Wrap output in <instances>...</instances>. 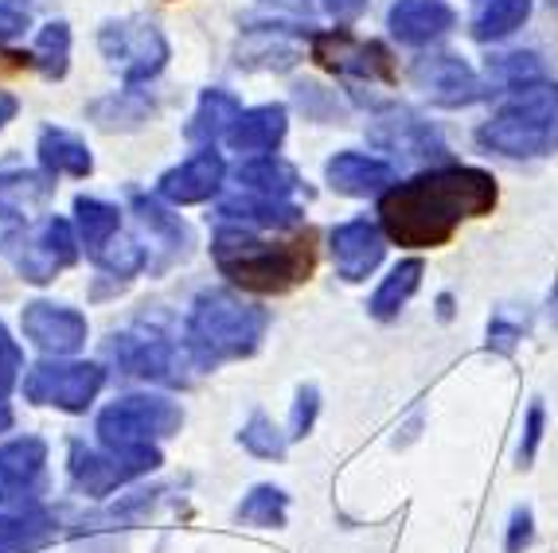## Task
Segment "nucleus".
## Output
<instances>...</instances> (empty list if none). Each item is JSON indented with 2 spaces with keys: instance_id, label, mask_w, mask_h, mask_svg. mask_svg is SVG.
Here are the masks:
<instances>
[{
  "instance_id": "f257e3e1",
  "label": "nucleus",
  "mask_w": 558,
  "mask_h": 553,
  "mask_svg": "<svg viewBox=\"0 0 558 553\" xmlns=\"http://www.w3.org/2000/svg\"><path fill=\"white\" fill-rule=\"evenodd\" d=\"M496 207V180L481 168H434L407 184H395L379 199L383 234L399 246H441L465 219Z\"/></svg>"
},
{
  "instance_id": "f03ea898",
  "label": "nucleus",
  "mask_w": 558,
  "mask_h": 553,
  "mask_svg": "<svg viewBox=\"0 0 558 553\" xmlns=\"http://www.w3.org/2000/svg\"><path fill=\"white\" fill-rule=\"evenodd\" d=\"M215 266L219 273L231 276L234 285L251 293H289L301 281H308L317 266L313 234H298L289 242L258 238V231H239V226H219L211 242Z\"/></svg>"
},
{
  "instance_id": "7ed1b4c3",
  "label": "nucleus",
  "mask_w": 558,
  "mask_h": 553,
  "mask_svg": "<svg viewBox=\"0 0 558 553\" xmlns=\"http://www.w3.org/2000/svg\"><path fill=\"white\" fill-rule=\"evenodd\" d=\"M266 328H270L266 308L242 300L231 288H211L199 293L187 316V351L204 370L223 359H246L258 351Z\"/></svg>"
},
{
  "instance_id": "20e7f679",
  "label": "nucleus",
  "mask_w": 558,
  "mask_h": 553,
  "mask_svg": "<svg viewBox=\"0 0 558 553\" xmlns=\"http://www.w3.org/2000/svg\"><path fill=\"white\" fill-rule=\"evenodd\" d=\"M484 148L500 157H547L558 152V86L527 83L512 102L504 106L488 125L476 133Z\"/></svg>"
},
{
  "instance_id": "39448f33",
  "label": "nucleus",
  "mask_w": 558,
  "mask_h": 553,
  "mask_svg": "<svg viewBox=\"0 0 558 553\" xmlns=\"http://www.w3.org/2000/svg\"><path fill=\"white\" fill-rule=\"evenodd\" d=\"M180 425H184V409L177 402L130 394L102 409V417H98V441L106 448H145V444L180 433Z\"/></svg>"
},
{
  "instance_id": "423d86ee",
  "label": "nucleus",
  "mask_w": 558,
  "mask_h": 553,
  "mask_svg": "<svg viewBox=\"0 0 558 553\" xmlns=\"http://www.w3.org/2000/svg\"><path fill=\"white\" fill-rule=\"evenodd\" d=\"M110 359L118 362L125 374L145 382H165V386H192L196 370H204L196 362V355L187 351V343L180 347L177 340L157 332H121L110 343Z\"/></svg>"
},
{
  "instance_id": "0eeeda50",
  "label": "nucleus",
  "mask_w": 558,
  "mask_h": 553,
  "mask_svg": "<svg viewBox=\"0 0 558 553\" xmlns=\"http://www.w3.org/2000/svg\"><path fill=\"white\" fill-rule=\"evenodd\" d=\"M98 47L130 86L157 78L168 63V39L149 20H110L98 32Z\"/></svg>"
},
{
  "instance_id": "6e6552de",
  "label": "nucleus",
  "mask_w": 558,
  "mask_h": 553,
  "mask_svg": "<svg viewBox=\"0 0 558 553\" xmlns=\"http://www.w3.org/2000/svg\"><path fill=\"white\" fill-rule=\"evenodd\" d=\"M153 468H160V452L153 444L145 448H86L83 441L71 444V483L83 495L106 499L110 491H118L121 483L149 476Z\"/></svg>"
},
{
  "instance_id": "1a4fd4ad",
  "label": "nucleus",
  "mask_w": 558,
  "mask_h": 553,
  "mask_svg": "<svg viewBox=\"0 0 558 553\" xmlns=\"http://www.w3.org/2000/svg\"><path fill=\"white\" fill-rule=\"evenodd\" d=\"M102 386H106V370L98 362L47 359L28 370L24 397L36 402V406H56L63 414H83Z\"/></svg>"
},
{
  "instance_id": "9d476101",
  "label": "nucleus",
  "mask_w": 558,
  "mask_h": 553,
  "mask_svg": "<svg viewBox=\"0 0 558 553\" xmlns=\"http://www.w3.org/2000/svg\"><path fill=\"white\" fill-rule=\"evenodd\" d=\"M78 246L83 242L75 238V226L66 219H47L39 231L24 234L12 249V261H16L20 276L32 281V285H47L56 281V273H63L66 266L78 261Z\"/></svg>"
},
{
  "instance_id": "9b49d317",
  "label": "nucleus",
  "mask_w": 558,
  "mask_h": 553,
  "mask_svg": "<svg viewBox=\"0 0 558 553\" xmlns=\"http://www.w3.org/2000/svg\"><path fill=\"white\" fill-rule=\"evenodd\" d=\"M47 483V444L39 437H16L0 448V507L32 511Z\"/></svg>"
},
{
  "instance_id": "f8f14e48",
  "label": "nucleus",
  "mask_w": 558,
  "mask_h": 553,
  "mask_svg": "<svg viewBox=\"0 0 558 553\" xmlns=\"http://www.w3.org/2000/svg\"><path fill=\"white\" fill-rule=\"evenodd\" d=\"M410 78L426 94L434 106H446V110H457V106H473L481 98H488V86L484 78L465 63V59L457 56H422L414 59L410 66Z\"/></svg>"
},
{
  "instance_id": "ddd939ff",
  "label": "nucleus",
  "mask_w": 558,
  "mask_h": 553,
  "mask_svg": "<svg viewBox=\"0 0 558 553\" xmlns=\"http://www.w3.org/2000/svg\"><path fill=\"white\" fill-rule=\"evenodd\" d=\"M313 59L320 66L336 74H352V78H391L395 66H391V56H387V47L375 44V39H355L352 32H317L313 36Z\"/></svg>"
},
{
  "instance_id": "4468645a",
  "label": "nucleus",
  "mask_w": 558,
  "mask_h": 553,
  "mask_svg": "<svg viewBox=\"0 0 558 553\" xmlns=\"http://www.w3.org/2000/svg\"><path fill=\"white\" fill-rule=\"evenodd\" d=\"M20 328L36 343L44 355H75L78 347L86 343V316L78 308L66 305H51V300H32L20 312Z\"/></svg>"
},
{
  "instance_id": "2eb2a0df",
  "label": "nucleus",
  "mask_w": 558,
  "mask_h": 553,
  "mask_svg": "<svg viewBox=\"0 0 558 553\" xmlns=\"http://www.w3.org/2000/svg\"><path fill=\"white\" fill-rule=\"evenodd\" d=\"M328 242H332L336 273L344 281H363L367 273H375L383 254H387V234L367 219H352L344 226H336Z\"/></svg>"
},
{
  "instance_id": "dca6fc26",
  "label": "nucleus",
  "mask_w": 558,
  "mask_h": 553,
  "mask_svg": "<svg viewBox=\"0 0 558 553\" xmlns=\"http://www.w3.org/2000/svg\"><path fill=\"white\" fill-rule=\"evenodd\" d=\"M223 175H227L223 157H219L215 148H204V152H196V157L184 160L180 168H168V172L160 175L157 195L177 207L204 204V199H211V195L223 187Z\"/></svg>"
},
{
  "instance_id": "f3484780",
  "label": "nucleus",
  "mask_w": 558,
  "mask_h": 553,
  "mask_svg": "<svg viewBox=\"0 0 558 553\" xmlns=\"http://www.w3.org/2000/svg\"><path fill=\"white\" fill-rule=\"evenodd\" d=\"M215 219H219V226H239V231H293V226H301L305 211L298 204H289V199H266V195L239 192L219 204Z\"/></svg>"
},
{
  "instance_id": "a211bd4d",
  "label": "nucleus",
  "mask_w": 558,
  "mask_h": 553,
  "mask_svg": "<svg viewBox=\"0 0 558 553\" xmlns=\"http://www.w3.org/2000/svg\"><path fill=\"white\" fill-rule=\"evenodd\" d=\"M372 140L379 148H391V152H402L407 160H429V157H446V145L426 121L414 118L407 110H395L379 121L372 130Z\"/></svg>"
},
{
  "instance_id": "6ab92c4d",
  "label": "nucleus",
  "mask_w": 558,
  "mask_h": 553,
  "mask_svg": "<svg viewBox=\"0 0 558 553\" xmlns=\"http://www.w3.org/2000/svg\"><path fill=\"white\" fill-rule=\"evenodd\" d=\"M325 180L332 184V192L363 199V195L387 192V184L395 180V168L387 160L363 157V152H336L325 164Z\"/></svg>"
},
{
  "instance_id": "aec40b11",
  "label": "nucleus",
  "mask_w": 558,
  "mask_h": 553,
  "mask_svg": "<svg viewBox=\"0 0 558 553\" xmlns=\"http://www.w3.org/2000/svg\"><path fill=\"white\" fill-rule=\"evenodd\" d=\"M457 24L453 9L441 0H399L391 9V32L410 47L434 44Z\"/></svg>"
},
{
  "instance_id": "412c9836",
  "label": "nucleus",
  "mask_w": 558,
  "mask_h": 553,
  "mask_svg": "<svg viewBox=\"0 0 558 553\" xmlns=\"http://www.w3.org/2000/svg\"><path fill=\"white\" fill-rule=\"evenodd\" d=\"M289 130V113L286 106H254V110H242L239 121H234V130L227 133L234 152H274V148L286 140Z\"/></svg>"
},
{
  "instance_id": "4be33fe9",
  "label": "nucleus",
  "mask_w": 558,
  "mask_h": 553,
  "mask_svg": "<svg viewBox=\"0 0 558 553\" xmlns=\"http://www.w3.org/2000/svg\"><path fill=\"white\" fill-rule=\"evenodd\" d=\"M239 113H242L239 98H234L231 90L211 86V90L199 94V106H196V113H192V121H187L184 137L199 148H215V140L227 137V133L234 130Z\"/></svg>"
},
{
  "instance_id": "5701e85b",
  "label": "nucleus",
  "mask_w": 558,
  "mask_h": 553,
  "mask_svg": "<svg viewBox=\"0 0 558 553\" xmlns=\"http://www.w3.org/2000/svg\"><path fill=\"white\" fill-rule=\"evenodd\" d=\"M133 214H137V222L145 226V231L157 238V249H165V261H160V269L168 266V261H177L187 254V246H192V234H187L184 219L180 214L168 211L160 199H153V195H133Z\"/></svg>"
},
{
  "instance_id": "b1692460",
  "label": "nucleus",
  "mask_w": 558,
  "mask_h": 553,
  "mask_svg": "<svg viewBox=\"0 0 558 553\" xmlns=\"http://www.w3.org/2000/svg\"><path fill=\"white\" fill-rule=\"evenodd\" d=\"M234 180H239L242 192L266 195V199H289V195H298L301 187H305V184H301L298 168L286 164V160H278L274 152H262V157L239 164Z\"/></svg>"
},
{
  "instance_id": "393cba45",
  "label": "nucleus",
  "mask_w": 558,
  "mask_h": 553,
  "mask_svg": "<svg viewBox=\"0 0 558 553\" xmlns=\"http://www.w3.org/2000/svg\"><path fill=\"white\" fill-rule=\"evenodd\" d=\"M39 164H44L47 175H83L94 172V157L90 148L66 130H44L39 133Z\"/></svg>"
},
{
  "instance_id": "a878e982",
  "label": "nucleus",
  "mask_w": 558,
  "mask_h": 553,
  "mask_svg": "<svg viewBox=\"0 0 558 553\" xmlns=\"http://www.w3.org/2000/svg\"><path fill=\"white\" fill-rule=\"evenodd\" d=\"M473 16H469V32L481 44H496V39L512 36L523 28V20L531 16V0H469Z\"/></svg>"
},
{
  "instance_id": "bb28decb",
  "label": "nucleus",
  "mask_w": 558,
  "mask_h": 553,
  "mask_svg": "<svg viewBox=\"0 0 558 553\" xmlns=\"http://www.w3.org/2000/svg\"><path fill=\"white\" fill-rule=\"evenodd\" d=\"M56 538V518L47 511H16V515H0V553H36Z\"/></svg>"
},
{
  "instance_id": "cd10ccee",
  "label": "nucleus",
  "mask_w": 558,
  "mask_h": 553,
  "mask_svg": "<svg viewBox=\"0 0 558 553\" xmlns=\"http://www.w3.org/2000/svg\"><path fill=\"white\" fill-rule=\"evenodd\" d=\"M75 226H78V242L86 246L90 258H98L113 238H118L121 226V211L113 204L102 199H90V195H78L75 199Z\"/></svg>"
},
{
  "instance_id": "c85d7f7f",
  "label": "nucleus",
  "mask_w": 558,
  "mask_h": 553,
  "mask_svg": "<svg viewBox=\"0 0 558 553\" xmlns=\"http://www.w3.org/2000/svg\"><path fill=\"white\" fill-rule=\"evenodd\" d=\"M422 285V261L410 258V261H399V266L387 273V281H383L379 288H375L372 305H367V312L375 316V320H395V316L402 312V305H407L410 296L418 293Z\"/></svg>"
},
{
  "instance_id": "c756f323",
  "label": "nucleus",
  "mask_w": 558,
  "mask_h": 553,
  "mask_svg": "<svg viewBox=\"0 0 558 553\" xmlns=\"http://www.w3.org/2000/svg\"><path fill=\"white\" fill-rule=\"evenodd\" d=\"M251 32V44L239 51V66H266V71H289V66L298 63L301 51L293 44H281V32L286 28H246Z\"/></svg>"
},
{
  "instance_id": "7c9ffc66",
  "label": "nucleus",
  "mask_w": 558,
  "mask_h": 553,
  "mask_svg": "<svg viewBox=\"0 0 558 553\" xmlns=\"http://www.w3.org/2000/svg\"><path fill=\"white\" fill-rule=\"evenodd\" d=\"M153 113V106L141 98L137 90H121L113 98H102V102L90 106V118L102 125V130H137L145 125V118Z\"/></svg>"
},
{
  "instance_id": "2f4dec72",
  "label": "nucleus",
  "mask_w": 558,
  "mask_h": 553,
  "mask_svg": "<svg viewBox=\"0 0 558 553\" xmlns=\"http://www.w3.org/2000/svg\"><path fill=\"white\" fill-rule=\"evenodd\" d=\"M32 63L47 74V78H63L66 63H71V28L63 20H51L44 24L36 36V47H32Z\"/></svg>"
},
{
  "instance_id": "473e14b6",
  "label": "nucleus",
  "mask_w": 558,
  "mask_h": 553,
  "mask_svg": "<svg viewBox=\"0 0 558 553\" xmlns=\"http://www.w3.org/2000/svg\"><path fill=\"white\" fill-rule=\"evenodd\" d=\"M289 495L274 483H258L251 495L239 503V523L246 526H286Z\"/></svg>"
},
{
  "instance_id": "72a5a7b5",
  "label": "nucleus",
  "mask_w": 558,
  "mask_h": 553,
  "mask_svg": "<svg viewBox=\"0 0 558 553\" xmlns=\"http://www.w3.org/2000/svg\"><path fill=\"white\" fill-rule=\"evenodd\" d=\"M239 441H242V448L262 456V460H281V456H286V437L274 429V421L266 414H254L251 421L242 425Z\"/></svg>"
},
{
  "instance_id": "f704fd0d",
  "label": "nucleus",
  "mask_w": 558,
  "mask_h": 553,
  "mask_svg": "<svg viewBox=\"0 0 558 553\" xmlns=\"http://www.w3.org/2000/svg\"><path fill=\"white\" fill-rule=\"evenodd\" d=\"M94 261H98V269H102V273L130 281V276L145 266V246H141V242H133V238H113Z\"/></svg>"
},
{
  "instance_id": "c9c22d12",
  "label": "nucleus",
  "mask_w": 558,
  "mask_h": 553,
  "mask_svg": "<svg viewBox=\"0 0 558 553\" xmlns=\"http://www.w3.org/2000/svg\"><path fill=\"white\" fill-rule=\"evenodd\" d=\"M51 192H56V184H51V175H39V172L0 175V195H4V199H12L16 207L39 204V199H47Z\"/></svg>"
},
{
  "instance_id": "e433bc0d",
  "label": "nucleus",
  "mask_w": 558,
  "mask_h": 553,
  "mask_svg": "<svg viewBox=\"0 0 558 553\" xmlns=\"http://www.w3.org/2000/svg\"><path fill=\"white\" fill-rule=\"evenodd\" d=\"M317 409H320L317 386H301L298 402H293V414H289V441L308 437V429H313V421H317Z\"/></svg>"
},
{
  "instance_id": "4c0bfd02",
  "label": "nucleus",
  "mask_w": 558,
  "mask_h": 553,
  "mask_svg": "<svg viewBox=\"0 0 558 553\" xmlns=\"http://www.w3.org/2000/svg\"><path fill=\"white\" fill-rule=\"evenodd\" d=\"M20 370H24V355H20V347L9 335V328L0 323V397L12 394V386L20 382Z\"/></svg>"
},
{
  "instance_id": "58836bf2",
  "label": "nucleus",
  "mask_w": 558,
  "mask_h": 553,
  "mask_svg": "<svg viewBox=\"0 0 558 553\" xmlns=\"http://www.w3.org/2000/svg\"><path fill=\"white\" fill-rule=\"evenodd\" d=\"M531 511L527 507H520L512 515V530H508V553H523L531 545Z\"/></svg>"
},
{
  "instance_id": "ea45409f",
  "label": "nucleus",
  "mask_w": 558,
  "mask_h": 553,
  "mask_svg": "<svg viewBox=\"0 0 558 553\" xmlns=\"http://www.w3.org/2000/svg\"><path fill=\"white\" fill-rule=\"evenodd\" d=\"M325 4V12L332 20H340V24H352V20H360L363 12H367V0H320Z\"/></svg>"
},
{
  "instance_id": "a19ab883",
  "label": "nucleus",
  "mask_w": 558,
  "mask_h": 553,
  "mask_svg": "<svg viewBox=\"0 0 558 553\" xmlns=\"http://www.w3.org/2000/svg\"><path fill=\"white\" fill-rule=\"evenodd\" d=\"M539 437H543V406L535 402V406H531V414H527V437H523V448H520L523 464L535 456V444H539Z\"/></svg>"
},
{
  "instance_id": "79ce46f5",
  "label": "nucleus",
  "mask_w": 558,
  "mask_h": 553,
  "mask_svg": "<svg viewBox=\"0 0 558 553\" xmlns=\"http://www.w3.org/2000/svg\"><path fill=\"white\" fill-rule=\"evenodd\" d=\"M24 28H28V16H24L20 9H9V4H0V44H4V39L24 36Z\"/></svg>"
},
{
  "instance_id": "37998d69",
  "label": "nucleus",
  "mask_w": 558,
  "mask_h": 553,
  "mask_svg": "<svg viewBox=\"0 0 558 553\" xmlns=\"http://www.w3.org/2000/svg\"><path fill=\"white\" fill-rule=\"evenodd\" d=\"M16 110H20V102H16V98H12V94H4V90H0V130H4V125H9V121L16 118Z\"/></svg>"
},
{
  "instance_id": "c03bdc74",
  "label": "nucleus",
  "mask_w": 558,
  "mask_h": 553,
  "mask_svg": "<svg viewBox=\"0 0 558 553\" xmlns=\"http://www.w3.org/2000/svg\"><path fill=\"white\" fill-rule=\"evenodd\" d=\"M12 429V409H9V402L0 397V433H9Z\"/></svg>"
}]
</instances>
